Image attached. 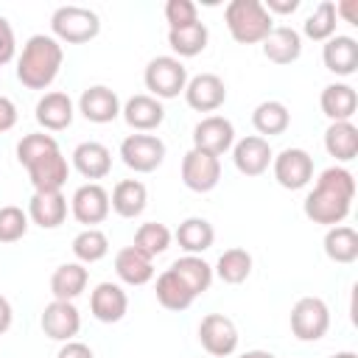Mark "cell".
<instances>
[{"mask_svg":"<svg viewBox=\"0 0 358 358\" xmlns=\"http://www.w3.org/2000/svg\"><path fill=\"white\" fill-rule=\"evenodd\" d=\"M73 255L78 263H98L109 255V238L98 227H87L73 238Z\"/></svg>","mask_w":358,"mask_h":358,"instance_id":"cell-37","label":"cell"},{"mask_svg":"<svg viewBox=\"0 0 358 358\" xmlns=\"http://www.w3.org/2000/svg\"><path fill=\"white\" fill-rule=\"evenodd\" d=\"M213 274L221 282H227V285H241L252 274V255L246 249H241V246L224 249L221 257H218V263H215V268H213Z\"/></svg>","mask_w":358,"mask_h":358,"instance_id":"cell-36","label":"cell"},{"mask_svg":"<svg viewBox=\"0 0 358 358\" xmlns=\"http://www.w3.org/2000/svg\"><path fill=\"white\" fill-rule=\"evenodd\" d=\"M120 115H123V120H126L134 131L148 134V131H154V129L162 126V120H165V106H162V101H157L154 95H131V98L120 106Z\"/></svg>","mask_w":358,"mask_h":358,"instance_id":"cell-20","label":"cell"},{"mask_svg":"<svg viewBox=\"0 0 358 358\" xmlns=\"http://www.w3.org/2000/svg\"><path fill=\"white\" fill-rule=\"evenodd\" d=\"M330 330V308L322 296H302L291 308V333L299 341H319Z\"/></svg>","mask_w":358,"mask_h":358,"instance_id":"cell-7","label":"cell"},{"mask_svg":"<svg viewBox=\"0 0 358 358\" xmlns=\"http://www.w3.org/2000/svg\"><path fill=\"white\" fill-rule=\"evenodd\" d=\"M143 81H145L148 95H154L157 101H168V98H176L179 92H185L187 67L176 56H154L145 64Z\"/></svg>","mask_w":358,"mask_h":358,"instance_id":"cell-6","label":"cell"},{"mask_svg":"<svg viewBox=\"0 0 358 358\" xmlns=\"http://www.w3.org/2000/svg\"><path fill=\"white\" fill-rule=\"evenodd\" d=\"M67 218V199L62 190H34L28 201V221L42 229H56Z\"/></svg>","mask_w":358,"mask_h":358,"instance_id":"cell-18","label":"cell"},{"mask_svg":"<svg viewBox=\"0 0 358 358\" xmlns=\"http://www.w3.org/2000/svg\"><path fill=\"white\" fill-rule=\"evenodd\" d=\"M322 62L336 76H352L358 70V42L344 34L330 36L322 48Z\"/></svg>","mask_w":358,"mask_h":358,"instance_id":"cell-24","label":"cell"},{"mask_svg":"<svg viewBox=\"0 0 358 358\" xmlns=\"http://www.w3.org/2000/svg\"><path fill=\"white\" fill-rule=\"evenodd\" d=\"M62 62H64L62 42L48 34H34L22 45V53L17 59V78L28 90H48L56 81Z\"/></svg>","mask_w":358,"mask_h":358,"instance_id":"cell-3","label":"cell"},{"mask_svg":"<svg viewBox=\"0 0 358 358\" xmlns=\"http://www.w3.org/2000/svg\"><path fill=\"white\" fill-rule=\"evenodd\" d=\"M171 229L165 227V224H159V221H145V224H140L137 227V232H134V249H140L143 255H148L151 260L157 257V255H162L168 246H171Z\"/></svg>","mask_w":358,"mask_h":358,"instance_id":"cell-39","label":"cell"},{"mask_svg":"<svg viewBox=\"0 0 358 358\" xmlns=\"http://www.w3.org/2000/svg\"><path fill=\"white\" fill-rule=\"evenodd\" d=\"M235 145V126L224 115H207L193 126V148L221 157Z\"/></svg>","mask_w":358,"mask_h":358,"instance_id":"cell-12","label":"cell"},{"mask_svg":"<svg viewBox=\"0 0 358 358\" xmlns=\"http://www.w3.org/2000/svg\"><path fill=\"white\" fill-rule=\"evenodd\" d=\"M333 6H336V17H341L344 22L358 25V0H341V3H333Z\"/></svg>","mask_w":358,"mask_h":358,"instance_id":"cell-46","label":"cell"},{"mask_svg":"<svg viewBox=\"0 0 358 358\" xmlns=\"http://www.w3.org/2000/svg\"><path fill=\"white\" fill-rule=\"evenodd\" d=\"M324 151L336 162H352L358 157V129L352 120L330 123L324 131Z\"/></svg>","mask_w":358,"mask_h":358,"instance_id":"cell-29","label":"cell"},{"mask_svg":"<svg viewBox=\"0 0 358 358\" xmlns=\"http://www.w3.org/2000/svg\"><path fill=\"white\" fill-rule=\"evenodd\" d=\"M319 106H322L324 117H330V123L352 120V115L358 109V92L344 81L327 84L322 90V95H319Z\"/></svg>","mask_w":358,"mask_h":358,"instance_id":"cell-25","label":"cell"},{"mask_svg":"<svg viewBox=\"0 0 358 358\" xmlns=\"http://www.w3.org/2000/svg\"><path fill=\"white\" fill-rule=\"evenodd\" d=\"M17 159L28 171L34 190H62L70 173L67 157L62 154L53 134L34 131L17 143Z\"/></svg>","mask_w":358,"mask_h":358,"instance_id":"cell-2","label":"cell"},{"mask_svg":"<svg viewBox=\"0 0 358 358\" xmlns=\"http://www.w3.org/2000/svg\"><path fill=\"white\" fill-rule=\"evenodd\" d=\"M90 282V271L84 268V263H62L53 274H50V294L53 299L62 302H73L76 296H81L87 291Z\"/></svg>","mask_w":358,"mask_h":358,"instance_id":"cell-27","label":"cell"},{"mask_svg":"<svg viewBox=\"0 0 358 358\" xmlns=\"http://www.w3.org/2000/svg\"><path fill=\"white\" fill-rule=\"evenodd\" d=\"M90 310L98 322L115 324L126 316L129 310V296L117 282H98L90 294Z\"/></svg>","mask_w":358,"mask_h":358,"instance_id":"cell-19","label":"cell"},{"mask_svg":"<svg viewBox=\"0 0 358 358\" xmlns=\"http://www.w3.org/2000/svg\"><path fill=\"white\" fill-rule=\"evenodd\" d=\"M112 204H109V193L103 185L98 182H87L81 187H76L73 199H70V213L78 224L84 227H95V224H103L106 215H109Z\"/></svg>","mask_w":358,"mask_h":358,"instance_id":"cell-13","label":"cell"},{"mask_svg":"<svg viewBox=\"0 0 358 358\" xmlns=\"http://www.w3.org/2000/svg\"><path fill=\"white\" fill-rule=\"evenodd\" d=\"M185 101L190 109L196 112H215L224 106L227 101V84L221 76L215 73H199L193 78H187L185 87Z\"/></svg>","mask_w":358,"mask_h":358,"instance_id":"cell-14","label":"cell"},{"mask_svg":"<svg viewBox=\"0 0 358 358\" xmlns=\"http://www.w3.org/2000/svg\"><path fill=\"white\" fill-rule=\"evenodd\" d=\"M165 22L168 28H185L199 22V8L193 0H168L165 3Z\"/></svg>","mask_w":358,"mask_h":358,"instance_id":"cell-41","label":"cell"},{"mask_svg":"<svg viewBox=\"0 0 358 358\" xmlns=\"http://www.w3.org/2000/svg\"><path fill=\"white\" fill-rule=\"evenodd\" d=\"M271 159H274V151H271L268 140H263L257 134H249V137H243L232 145V162H235L238 173H243V176L266 173Z\"/></svg>","mask_w":358,"mask_h":358,"instance_id":"cell-16","label":"cell"},{"mask_svg":"<svg viewBox=\"0 0 358 358\" xmlns=\"http://www.w3.org/2000/svg\"><path fill=\"white\" fill-rule=\"evenodd\" d=\"M53 39L67 45H84L101 34V17L84 6H59L50 17Z\"/></svg>","mask_w":358,"mask_h":358,"instance_id":"cell-5","label":"cell"},{"mask_svg":"<svg viewBox=\"0 0 358 358\" xmlns=\"http://www.w3.org/2000/svg\"><path fill=\"white\" fill-rule=\"evenodd\" d=\"M330 358H358V355L350 352V350H344V352H336V355H330Z\"/></svg>","mask_w":358,"mask_h":358,"instance_id":"cell-49","label":"cell"},{"mask_svg":"<svg viewBox=\"0 0 358 358\" xmlns=\"http://www.w3.org/2000/svg\"><path fill=\"white\" fill-rule=\"evenodd\" d=\"M73 168L84 179H103L112 171V151L98 140H84L73 148Z\"/></svg>","mask_w":358,"mask_h":358,"instance_id":"cell-23","label":"cell"},{"mask_svg":"<svg viewBox=\"0 0 358 358\" xmlns=\"http://www.w3.org/2000/svg\"><path fill=\"white\" fill-rule=\"evenodd\" d=\"M271 171L280 187L302 190L313 179V157L305 148H282L280 154H274Z\"/></svg>","mask_w":358,"mask_h":358,"instance_id":"cell-9","label":"cell"},{"mask_svg":"<svg viewBox=\"0 0 358 358\" xmlns=\"http://www.w3.org/2000/svg\"><path fill=\"white\" fill-rule=\"evenodd\" d=\"M176 243H179V249H185V255H201V252H207L210 246H213V241H215V229H213V224L207 221V218H201V215H190V218H185L179 227H176Z\"/></svg>","mask_w":358,"mask_h":358,"instance_id":"cell-28","label":"cell"},{"mask_svg":"<svg viewBox=\"0 0 358 358\" xmlns=\"http://www.w3.org/2000/svg\"><path fill=\"white\" fill-rule=\"evenodd\" d=\"M115 274L126 285H145L154 280V260L134 246H123L115 255Z\"/></svg>","mask_w":358,"mask_h":358,"instance_id":"cell-26","label":"cell"},{"mask_svg":"<svg viewBox=\"0 0 358 358\" xmlns=\"http://www.w3.org/2000/svg\"><path fill=\"white\" fill-rule=\"evenodd\" d=\"M14 53H17L14 28H11V22L0 14V67H3V64H8V62L14 59Z\"/></svg>","mask_w":358,"mask_h":358,"instance_id":"cell-42","label":"cell"},{"mask_svg":"<svg viewBox=\"0 0 358 358\" xmlns=\"http://www.w3.org/2000/svg\"><path fill=\"white\" fill-rule=\"evenodd\" d=\"M252 126L257 129V137L263 140L277 137L291 126V112L282 101H263L252 112Z\"/></svg>","mask_w":358,"mask_h":358,"instance_id":"cell-32","label":"cell"},{"mask_svg":"<svg viewBox=\"0 0 358 358\" xmlns=\"http://www.w3.org/2000/svg\"><path fill=\"white\" fill-rule=\"evenodd\" d=\"M76 117V106L67 92H45L36 101V123L45 131H64Z\"/></svg>","mask_w":358,"mask_h":358,"instance_id":"cell-21","label":"cell"},{"mask_svg":"<svg viewBox=\"0 0 358 358\" xmlns=\"http://www.w3.org/2000/svg\"><path fill=\"white\" fill-rule=\"evenodd\" d=\"M109 204L120 218H137L148 204V190L140 179H123L115 185Z\"/></svg>","mask_w":358,"mask_h":358,"instance_id":"cell-30","label":"cell"},{"mask_svg":"<svg viewBox=\"0 0 358 358\" xmlns=\"http://www.w3.org/2000/svg\"><path fill=\"white\" fill-rule=\"evenodd\" d=\"M42 330L48 338L53 341H73L81 330V313L73 302H62V299H53L50 305H45L42 310V319H39Z\"/></svg>","mask_w":358,"mask_h":358,"instance_id":"cell-15","label":"cell"},{"mask_svg":"<svg viewBox=\"0 0 358 358\" xmlns=\"http://www.w3.org/2000/svg\"><path fill=\"white\" fill-rule=\"evenodd\" d=\"M263 8H266L271 17H274V14L285 17V14H294V11L299 8V0H266Z\"/></svg>","mask_w":358,"mask_h":358,"instance_id":"cell-45","label":"cell"},{"mask_svg":"<svg viewBox=\"0 0 358 358\" xmlns=\"http://www.w3.org/2000/svg\"><path fill=\"white\" fill-rule=\"evenodd\" d=\"M14 123H17V106H14L11 98L0 95V134L14 129Z\"/></svg>","mask_w":358,"mask_h":358,"instance_id":"cell-44","label":"cell"},{"mask_svg":"<svg viewBox=\"0 0 358 358\" xmlns=\"http://www.w3.org/2000/svg\"><path fill=\"white\" fill-rule=\"evenodd\" d=\"M238 327L224 313H207L199 322V341L213 358H227L238 350Z\"/></svg>","mask_w":358,"mask_h":358,"instance_id":"cell-11","label":"cell"},{"mask_svg":"<svg viewBox=\"0 0 358 358\" xmlns=\"http://www.w3.org/2000/svg\"><path fill=\"white\" fill-rule=\"evenodd\" d=\"M120 159L134 173H151L165 159V143L157 134H143V131L129 134L120 143Z\"/></svg>","mask_w":358,"mask_h":358,"instance_id":"cell-8","label":"cell"},{"mask_svg":"<svg viewBox=\"0 0 358 358\" xmlns=\"http://www.w3.org/2000/svg\"><path fill=\"white\" fill-rule=\"evenodd\" d=\"M182 182L193 193H210L221 182V159L213 154H204L199 148H190L182 157Z\"/></svg>","mask_w":358,"mask_h":358,"instance_id":"cell-10","label":"cell"},{"mask_svg":"<svg viewBox=\"0 0 358 358\" xmlns=\"http://www.w3.org/2000/svg\"><path fill=\"white\" fill-rule=\"evenodd\" d=\"M11 322H14V310H11V302H8V299L0 294V336H3V333H8Z\"/></svg>","mask_w":358,"mask_h":358,"instance_id":"cell-47","label":"cell"},{"mask_svg":"<svg viewBox=\"0 0 358 358\" xmlns=\"http://www.w3.org/2000/svg\"><path fill=\"white\" fill-rule=\"evenodd\" d=\"M207 42H210V31L201 20L193 25H185V28H168V45L176 53V59L199 56L207 48Z\"/></svg>","mask_w":358,"mask_h":358,"instance_id":"cell-33","label":"cell"},{"mask_svg":"<svg viewBox=\"0 0 358 358\" xmlns=\"http://www.w3.org/2000/svg\"><path fill=\"white\" fill-rule=\"evenodd\" d=\"M56 358H95V352L84 344V341H64L62 347H59V352H56Z\"/></svg>","mask_w":358,"mask_h":358,"instance_id":"cell-43","label":"cell"},{"mask_svg":"<svg viewBox=\"0 0 358 358\" xmlns=\"http://www.w3.org/2000/svg\"><path fill=\"white\" fill-rule=\"evenodd\" d=\"M28 213L17 204L0 207V243H17L28 232Z\"/></svg>","mask_w":358,"mask_h":358,"instance_id":"cell-40","label":"cell"},{"mask_svg":"<svg viewBox=\"0 0 358 358\" xmlns=\"http://www.w3.org/2000/svg\"><path fill=\"white\" fill-rule=\"evenodd\" d=\"M336 25H338V17H336V6L330 0H322L310 14L308 20L302 22V34L313 42H327L330 36H336Z\"/></svg>","mask_w":358,"mask_h":358,"instance_id":"cell-38","label":"cell"},{"mask_svg":"<svg viewBox=\"0 0 358 358\" xmlns=\"http://www.w3.org/2000/svg\"><path fill=\"white\" fill-rule=\"evenodd\" d=\"M224 22H227L229 36L238 45H260L274 28V17L263 8L260 0H232V3H227Z\"/></svg>","mask_w":358,"mask_h":358,"instance_id":"cell-4","label":"cell"},{"mask_svg":"<svg viewBox=\"0 0 358 358\" xmlns=\"http://www.w3.org/2000/svg\"><path fill=\"white\" fill-rule=\"evenodd\" d=\"M154 294H157V302L165 308V310H187L193 305V291L171 271L165 268L159 277H157V285H154Z\"/></svg>","mask_w":358,"mask_h":358,"instance_id":"cell-35","label":"cell"},{"mask_svg":"<svg viewBox=\"0 0 358 358\" xmlns=\"http://www.w3.org/2000/svg\"><path fill=\"white\" fill-rule=\"evenodd\" d=\"M260 45H263V56L274 64H291L302 56V34L291 25H274Z\"/></svg>","mask_w":358,"mask_h":358,"instance_id":"cell-22","label":"cell"},{"mask_svg":"<svg viewBox=\"0 0 358 358\" xmlns=\"http://www.w3.org/2000/svg\"><path fill=\"white\" fill-rule=\"evenodd\" d=\"M171 271L193 291V296H199V294H204V291H210V285H213V266L201 257V255H185V257H179V260H173V266H171Z\"/></svg>","mask_w":358,"mask_h":358,"instance_id":"cell-31","label":"cell"},{"mask_svg":"<svg viewBox=\"0 0 358 358\" xmlns=\"http://www.w3.org/2000/svg\"><path fill=\"white\" fill-rule=\"evenodd\" d=\"M241 358H277V355L268 352V350H246Z\"/></svg>","mask_w":358,"mask_h":358,"instance_id":"cell-48","label":"cell"},{"mask_svg":"<svg viewBox=\"0 0 358 358\" xmlns=\"http://www.w3.org/2000/svg\"><path fill=\"white\" fill-rule=\"evenodd\" d=\"M355 199V176L344 165H330L319 173L313 190L305 196V215L313 224L322 227H336L344 224V218L352 210Z\"/></svg>","mask_w":358,"mask_h":358,"instance_id":"cell-1","label":"cell"},{"mask_svg":"<svg viewBox=\"0 0 358 358\" xmlns=\"http://www.w3.org/2000/svg\"><path fill=\"white\" fill-rule=\"evenodd\" d=\"M78 112L90 120V123H112L120 115V98L115 90L103 87V84H92L81 92L78 98Z\"/></svg>","mask_w":358,"mask_h":358,"instance_id":"cell-17","label":"cell"},{"mask_svg":"<svg viewBox=\"0 0 358 358\" xmlns=\"http://www.w3.org/2000/svg\"><path fill=\"white\" fill-rule=\"evenodd\" d=\"M324 255L333 260V263H355L358 260V232L347 224H336V227H327L324 232Z\"/></svg>","mask_w":358,"mask_h":358,"instance_id":"cell-34","label":"cell"}]
</instances>
